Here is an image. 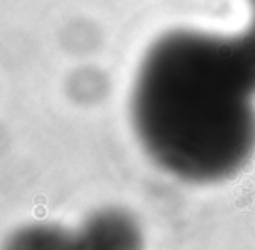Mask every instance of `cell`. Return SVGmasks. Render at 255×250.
<instances>
[{
  "mask_svg": "<svg viewBox=\"0 0 255 250\" xmlns=\"http://www.w3.org/2000/svg\"><path fill=\"white\" fill-rule=\"evenodd\" d=\"M68 235V226L33 222L12 231L5 240L4 250H67Z\"/></svg>",
  "mask_w": 255,
  "mask_h": 250,
  "instance_id": "3957f363",
  "label": "cell"
},
{
  "mask_svg": "<svg viewBox=\"0 0 255 250\" xmlns=\"http://www.w3.org/2000/svg\"><path fill=\"white\" fill-rule=\"evenodd\" d=\"M138 221L121 208H102L72 226L67 250H143Z\"/></svg>",
  "mask_w": 255,
  "mask_h": 250,
  "instance_id": "7a4b0ae2",
  "label": "cell"
},
{
  "mask_svg": "<svg viewBox=\"0 0 255 250\" xmlns=\"http://www.w3.org/2000/svg\"><path fill=\"white\" fill-rule=\"evenodd\" d=\"M252 21L229 35L173 30L140 61L129 98L135 135L173 179H234L255 154V0Z\"/></svg>",
  "mask_w": 255,
  "mask_h": 250,
  "instance_id": "6da1fadb",
  "label": "cell"
}]
</instances>
